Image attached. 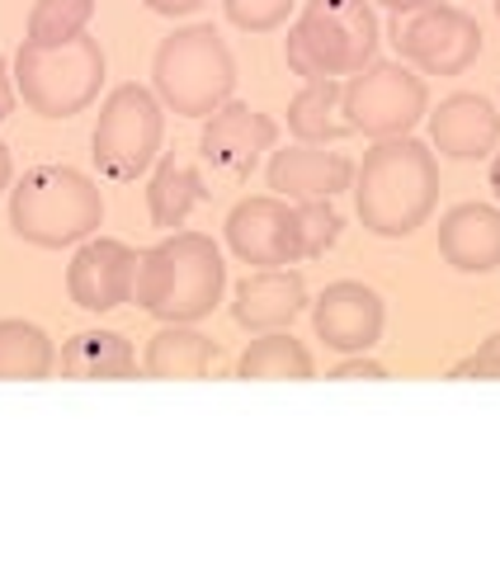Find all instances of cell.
<instances>
[{"instance_id": "1", "label": "cell", "mask_w": 500, "mask_h": 566, "mask_svg": "<svg viewBox=\"0 0 500 566\" xmlns=\"http://www.w3.org/2000/svg\"><path fill=\"white\" fill-rule=\"evenodd\" d=\"M439 203V161L416 137H387L364 151L354 166V212L364 232L383 241H402L430 222Z\"/></svg>"}, {"instance_id": "2", "label": "cell", "mask_w": 500, "mask_h": 566, "mask_svg": "<svg viewBox=\"0 0 500 566\" xmlns=\"http://www.w3.org/2000/svg\"><path fill=\"white\" fill-rule=\"evenodd\" d=\"M227 264L222 251L204 232H175L156 241L137 264V307L170 326H189L222 303Z\"/></svg>"}, {"instance_id": "3", "label": "cell", "mask_w": 500, "mask_h": 566, "mask_svg": "<svg viewBox=\"0 0 500 566\" xmlns=\"http://www.w3.org/2000/svg\"><path fill=\"white\" fill-rule=\"evenodd\" d=\"M104 222V199L91 175L71 166H33L10 189V227L14 237L43 251L91 241Z\"/></svg>"}, {"instance_id": "4", "label": "cell", "mask_w": 500, "mask_h": 566, "mask_svg": "<svg viewBox=\"0 0 500 566\" xmlns=\"http://www.w3.org/2000/svg\"><path fill=\"white\" fill-rule=\"evenodd\" d=\"M283 62L302 81L354 76L378 62V14L368 0H308L283 39Z\"/></svg>"}, {"instance_id": "5", "label": "cell", "mask_w": 500, "mask_h": 566, "mask_svg": "<svg viewBox=\"0 0 500 566\" xmlns=\"http://www.w3.org/2000/svg\"><path fill=\"white\" fill-rule=\"evenodd\" d=\"M156 99L185 118H208L237 91V62L212 24H189L160 39L152 62Z\"/></svg>"}, {"instance_id": "6", "label": "cell", "mask_w": 500, "mask_h": 566, "mask_svg": "<svg viewBox=\"0 0 500 566\" xmlns=\"http://www.w3.org/2000/svg\"><path fill=\"white\" fill-rule=\"evenodd\" d=\"M104 85V48L91 33L66 43H20L14 52V91L43 118H71L91 109Z\"/></svg>"}, {"instance_id": "7", "label": "cell", "mask_w": 500, "mask_h": 566, "mask_svg": "<svg viewBox=\"0 0 500 566\" xmlns=\"http://www.w3.org/2000/svg\"><path fill=\"white\" fill-rule=\"evenodd\" d=\"M160 133H166V104L156 99L147 85H118L104 99L95 137H91V156L100 175L110 185H133L137 175H147L160 156Z\"/></svg>"}, {"instance_id": "8", "label": "cell", "mask_w": 500, "mask_h": 566, "mask_svg": "<svg viewBox=\"0 0 500 566\" xmlns=\"http://www.w3.org/2000/svg\"><path fill=\"white\" fill-rule=\"evenodd\" d=\"M341 109L350 128L373 142L410 137V128L430 114V91L402 62H368L341 85Z\"/></svg>"}, {"instance_id": "9", "label": "cell", "mask_w": 500, "mask_h": 566, "mask_svg": "<svg viewBox=\"0 0 500 566\" xmlns=\"http://www.w3.org/2000/svg\"><path fill=\"white\" fill-rule=\"evenodd\" d=\"M392 43L402 62L420 66L425 76H462L481 57V24L458 6H425L416 14L392 20Z\"/></svg>"}, {"instance_id": "10", "label": "cell", "mask_w": 500, "mask_h": 566, "mask_svg": "<svg viewBox=\"0 0 500 566\" xmlns=\"http://www.w3.org/2000/svg\"><path fill=\"white\" fill-rule=\"evenodd\" d=\"M227 245L237 251V260L260 264V270H289V264L308 260L298 203L279 199V193L241 199L227 218Z\"/></svg>"}, {"instance_id": "11", "label": "cell", "mask_w": 500, "mask_h": 566, "mask_svg": "<svg viewBox=\"0 0 500 566\" xmlns=\"http://www.w3.org/2000/svg\"><path fill=\"white\" fill-rule=\"evenodd\" d=\"M137 251L114 237H91L66 264V293L81 312H114L137 289Z\"/></svg>"}, {"instance_id": "12", "label": "cell", "mask_w": 500, "mask_h": 566, "mask_svg": "<svg viewBox=\"0 0 500 566\" xmlns=\"http://www.w3.org/2000/svg\"><path fill=\"white\" fill-rule=\"evenodd\" d=\"M274 142H279V123L270 114L250 109L241 99H227L218 114H208L199 151L212 170L231 175V180H246V175L260 166V156L274 151Z\"/></svg>"}, {"instance_id": "13", "label": "cell", "mask_w": 500, "mask_h": 566, "mask_svg": "<svg viewBox=\"0 0 500 566\" xmlns=\"http://www.w3.org/2000/svg\"><path fill=\"white\" fill-rule=\"evenodd\" d=\"M316 340H326L335 354H368L383 340V297L360 279L326 283V293L312 307Z\"/></svg>"}, {"instance_id": "14", "label": "cell", "mask_w": 500, "mask_h": 566, "mask_svg": "<svg viewBox=\"0 0 500 566\" xmlns=\"http://www.w3.org/2000/svg\"><path fill=\"white\" fill-rule=\"evenodd\" d=\"M270 189L289 203L335 199V193L354 189V161L345 151H326V147H312V142H298V147L274 151Z\"/></svg>"}, {"instance_id": "15", "label": "cell", "mask_w": 500, "mask_h": 566, "mask_svg": "<svg viewBox=\"0 0 500 566\" xmlns=\"http://www.w3.org/2000/svg\"><path fill=\"white\" fill-rule=\"evenodd\" d=\"M500 142V114L481 95L458 91L430 114V147L454 161H481Z\"/></svg>"}, {"instance_id": "16", "label": "cell", "mask_w": 500, "mask_h": 566, "mask_svg": "<svg viewBox=\"0 0 500 566\" xmlns=\"http://www.w3.org/2000/svg\"><path fill=\"white\" fill-rule=\"evenodd\" d=\"M439 255L458 274H491L500 270V208L491 203H458L439 218Z\"/></svg>"}, {"instance_id": "17", "label": "cell", "mask_w": 500, "mask_h": 566, "mask_svg": "<svg viewBox=\"0 0 500 566\" xmlns=\"http://www.w3.org/2000/svg\"><path fill=\"white\" fill-rule=\"evenodd\" d=\"M302 307H308V283H302L298 270H260L246 283H237L231 316H237L246 331H279V326H289Z\"/></svg>"}, {"instance_id": "18", "label": "cell", "mask_w": 500, "mask_h": 566, "mask_svg": "<svg viewBox=\"0 0 500 566\" xmlns=\"http://www.w3.org/2000/svg\"><path fill=\"white\" fill-rule=\"evenodd\" d=\"M222 359V345L208 340V335L189 331V326H166L152 335L147 345V378H208Z\"/></svg>"}, {"instance_id": "19", "label": "cell", "mask_w": 500, "mask_h": 566, "mask_svg": "<svg viewBox=\"0 0 500 566\" xmlns=\"http://www.w3.org/2000/svg\"><path fill=\"white\" fill-rule=\"evenodd\" d=\"M289 133L298 142H312V147H326V142L350 137L354 128L345 123V109H341V81L321 76V81L302 85V91L293 95V104H289Z\"/></svg>"}, {"instance_id": "20", "label": "cell", "mask_w": 500, "mask_h": 566, "mask_svg": "<svg viewBox=\"0 0 500 566\" xmlns=\"http://www.w3.org/2000/svg\"><path fill=\"white\" fill-rule=\"evenodd\" d=\"M199 203H208V185L204 175L194 170L180 156H160L156 161V175H152V189H147V208H152V222L175 232L185 227V218Z\"/></svg>"}, {"instance_id": "21", "label": "cell", "mask_w": 500, "mask_h": 566, "mask_svg": "<svg viewBox=\"0 0 500 566\" xmlns=\"http://www.w3.org/2000/svg\"><path fill=\"white\" fill-rule=\"evenodd\" d=\"M62 374L66 378H133L137 354L128 335L118 331H76L62 345Z\"/></svg>"}, {"instance_id": "22", "label": "cell", "mask_w": 500, "mask_h": 566, "mask_svg": "<svg viewBox=\"0 0 500 566\" xmlns=\"http://www.w3.org/2000/svg\"><path fill=\"white\" fill-rule=\"evenodd\" d=\"M52 364H58V349L43 326L20 316L0 322V382H39L52 374Z\"/></svg>"}, {"instance_id": "23", "label": "cell", "mask_w": 500, "mask_h": 566, "mask_svg": "<svg viewBox=\"0 0 500 566\" xmlns=\"http://www.w3.org/2000/svg\"><path fill=\"white\" fill-rule=\"evenodd\" d=\"M316 374V364H312V354L302 340H293V335H283V331H270V335H260V340H250L246 354L237 359V378H312Z\"/></svg>"}, {"instance_id": "24", "label": "cell", "mask_w": 500, "mask_h": 566, "mask_svg": "<svg viewBox=\"0 0 500 566\" xmlns=\"http://www.w3.org/2000/svg\"><path fill=\"white\" fill-rule=\"evenodd\" d=\"M95 0H39L29 14V43H66L85 33Z\"/></svg>"}, {"instance_id": "25", "label": "cell", "mask_w": 500, "mask_h": 566, "mask_svg": "<svg viewBox=\"0 0 500 566\" xmlns=\"http://www.w3.org/2000/svg\"><path fill=\"white\" fill-rule=\"evenodd\" d=\"M298 218H302V241H308V260H321L331 251L335 241H341V208H335L331 199H308L298 203Z\"/></svg>"}, {"instance_id": "26", "label": "cell", "mask_w": 500, "mask_h": 566, "mask_svg": "<svg viewBox=\"0 0 500 566\" xmlns=\"http://www.w3.org/2000/svg\"><path fill=\"white\" fill-rule=\"evenodd\" d=\"M222 6H227V20L237 24V29H246V33H270V29H279L283 20H289L298 0H222Z\"/></svg>"}, {"instance_id": "27", "label": "cell", "mask_w": 500, "mask_h": 566, "mask_svg": "<svg viewBox=\"0 0 500 566\" xmlns=\"http://www.w3.org/2000/svg\"><path fill=\"white\" fill-rule=\"evenodd\" d=\"M454 378H500V331L481 349H472L468 359L454 364Z\"/></svg>"}, {"instance_id": "28", "label": "cell", "mask_w": 500, "mask_h": 566, "mask_svg": "<svg viewBox=\"0 0 500 566\" xmlns=\"http://www.w3.org/2000/svg\"><path fill=\"white\" fill-rule=\"evenodd\" d=\"M331 378H387V368L378 359H364V354H350V359L335 368Z\"/></svg>"}, {"instance_id": "29", "label": "cell", "mask_w": 500, "mask_h": 566, "mask_svg": "<svg viewBox=\"0 0 500 566\" xmlns=\"http://www.w3.org/2000/svg\"><path fill=\"white\" fill-rule=\"evenodd\" d=\"M14 95H20V91H14V71L6 66V57H0V123L10 118V109H14Z\"/></svg>"}, {"instance_id": "30", "label": "cell", "mask_w": 500, "mask_h": 566, "mask_svg": "<svg viewBox=\"0 0 500 566\" xmlns=\"http://www.w3.org/2000/svg\"><path fill=\"white\" fill-rule=\"evenodd\" d=\"M142 6H147L152 14H170V20H175V14H194L204 0H142Z\"/></svg>"}, {"instance_id": "31", "label": "cell", "mask_w": 500, "mask_h": 566, "mask_svg": "<svg viewBox=\"0 0 500 566\" xmlns=\"http://www.w3.org/2000/svg\"><path fill=\"white\" fill-rule=\"evenodd\" d=\"M378 6H387L392 14H416L425 6H435V0H378Z\"/></svg>"}, {"instance_id": "32", "label": "cell", "mask_w": 500, "mask_h": 566, "mask_svg": "<svg viewBox=\"0 0 500 566\" xmlns=\"http://www.w3.org/2000/svg\"><path fill=\"white\" fill-rule=\"evenodd\" d=\"M10 189V147L6 142H0V193Z\"/></svg>"}, {"instance_id": "33", "label": "cell", "mask_w": 500, "mask_h": 566, "mask_svg": "<svg viewBox=\"0 0 500 566\" xmlns=\"http://www.w3.org/2000/svg\"><path fill=\"white\" fill-rule=\"evenodd\" d=\"M491 189H496V199H500V151H496V161H491Z\"/></svg>"}, {"instance_id": "34", "label": "cell", "mask_w": 500, "mask_h": 566, "mask_svg": "<svg viewBox=\"0 0 500 566\" xmlns=\"http://www.w3.org/2000/svg\"><path fill=\"white\" fill-rule=\"evenodd\" d=\"M496 14H500V0H496Z\"/></svg>"}]
</instances>
